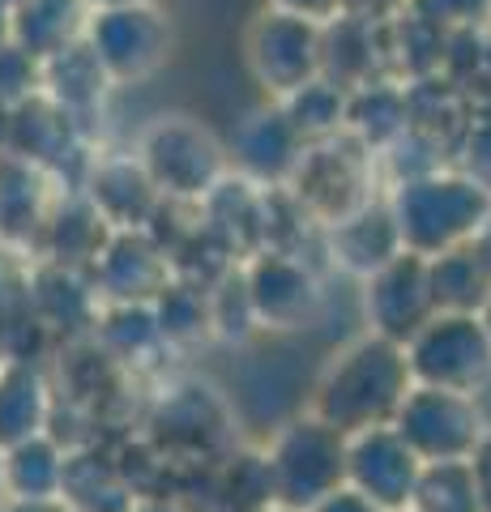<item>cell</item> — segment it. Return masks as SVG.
<instances>
[{
  "mask_svg": "<svg viewBox=\"0 0 491 512\" xmlns=\"http://www.w3.org/2000/svg\"><path fill=\"white\" fill-rule=\"evenodd\" d=\"M0 461H5V448H0Z\"/></svg>",
  "mask_w": 491,
  "mask_h": 512,
  "instance_id": "obj_51",
  "label": "cell"
},
{
  "mask_svg": "<svg viewBox=\"0 0 491 512\" xmlns=\"http://www.w3.org/2000/svg\"><path fill=\"white\" fill-rule=\"evenodd\" d=\"M13 39V5L9 0H0V47Z\"/></svg>",
  "mask_w": 491,
  "mask_h": 512,
  "instance_id": "obj_46",
  "label": "cell"
},
{
  "mask_svg": "<svg viewBox=\"0 0 491 512\" xmlns=\"http://www.w3.org/2000/svg\"><path fill=\"white\" fill-rule=\"evenodd\" d=\"M56 384L43 363L0 359V448L52 431Z\"/></svg>",
  "mask_w": 491,
  "mask_h": 512,
  "instance_id": "obj_24",
  "label": "cell"
},
{
  "mask_svg": "<svg viewBox=\"0 0 491 512\" xmlns=\"http://www.w3.org/2000/svg\"><path fill=\"white\" fill-rule=\"evenodd\" d=\"M393 218L402 227L406 252L440 256L449 248L474 244L491 227V184L470 171H432L419 180L389 188Z\"/></svg>",
  "mask_w": 491,
  "mask_h": 512,
  "instance_id": "obj_3",
  "label": "cell"
},
{
  "mask_svg": "<svg viewBox=\"0 0 491 512\" xmlns=\"http://www.w3.org/2000/svg\"><path fill=\"white\" fill-rule=\"evenodd\" d=\"M436 312L432 265L419 252H402L398 261H389L363 282V325L376 338L406 346Z\"/></svg>",
  "mask_w": 491,
  "mask_h": 512,
  "instance_id": "obj_13",
  "label": "cell"
},
{
  "mask_svg": "<svg viewBox=\"0 0 491 512\" xmlns=\"http://www.w3.org/2000/svg\"><path fill=\"white\" fill-rule=\"evenodd\" d=\"M376 154L363 146L359 137L342 133L329 141H316L304 150L299 167L291 175L287 192L304 205V214L316 227H334V222L351 218L368 201H376Z\"/></svg>",
  "mask_w": 491,
  "mask_h": 512,
  "instance_id": "obj_6",
  "label": "cell"
},
{
  "mask_svg": "<svg viewBox=\"0 0 491 512\" xmlns=\"http://www.w3.org/2000/svg\"><path fill=\"white\" fill-rule=\"evenodd\" d=\"M94 342L107 350L124 376H158L176 350L167 346L150 303H107L94 329Z\"/></svg>",
  "mask_w": 491,
  "mask_h": 512,
  "instance_id": "obj_23",
  "label": "cell"
},
{
  "mask_svg": "<svg viewBox=\"0 0 491 512\" xmlns=\"http://www.w3.org/2000/svg\"><path fill=\"white\" fill-rule=\"evenodd\" d=\"M133 154L146 163L150 180L167 201L201 205L231 175L227 141L193 116H154L133 141Z\"/></svg>",
  "mask_w": 491,
  "mask_h": 512,
  "instance_id": "obj_4",
  "label": "cell"
},
{
  "mask_svg": "<svg viewBox=\"0 0 491 512\" xmlns=\"http://www.w3.org/2000/svg\"><path fill=\"white\" fill-rule=\"evenodd\" d=\"M406 512H410V508H406Z\"/></svg>",
  "mask_w": 491,
  "mask_h": 512,
  "instance_id": "obj_53",
  "label": "cell"
},
{
  "mask_svg": "<svg viewBox=\"0 0 491 512\" xmlns=\"http://www.w3.org/2000/svg\"><path fill=\"white\" fill-rule=\"evenodd\" d=\"M325 26L295 18L282 9H261L244 30V64L252 82L265 90V99H291L295 90L312 86L321 77Z\"/></svg>",
  "mask_w": 491,
  "mask_h": 512,
  "instance_id": "obj_7",
  "label": "cell"
},
{
  "mask_svg": "<svg viewBox=\"0 0 491 512\" xmlns=\"http://www.w3.org/2000/svg\"><path fill=\"white\" fill-rule=\"evenodd\" d=\"M141 504L129 474L120 470V457L99 444L69 448L65 487H60V508L65 512H133Z\"/></svg>",
  "mask_w": 491,
  "mask_h": 512,
  "instance_id": "obj_25",
  "label": "cell"
},
{
  "mask_svg": "<svg viewBox=\"0 0 491 512\" xmlns=\"http://www.w3.org/2000/svg\"><path fill=\"white\" fill-rule=\"evenodd\" d=\"M415 120H410V94L406 86H398L393 77H380V82L351 90V120H346V133L359 137L372 154H385L393 141L406 137Z\"/></svg>",
  "mask_w": 491,
  "mask_h": 512,
  "instance_id": "obj_29",
  "label": "cell"
},
{
  "mask_svg": "<svg viewBox=\"0 0 491 512\" xmlns=\"http://www.w3.org/2000/svg\"><path fill=\"white\" fill-rule=\"evenodd\" d=\"M470 470H474V483H479L483 512H491V427H487V436L479 440V448L470 453Z\"/></svg>",
  "mask_w": 491,
  "mask_h": 512,
  "instance_id": "obj_40",
  "label": "cell"
},
{
  "mask_svg": "<svg viewBox=\"0 0 491 512\" xmlns=\"http://www.w3.org/2000/svg\"><path fill=\"white\" fill-rule=\"evenodd\" d=\"M269 512H282V508H269Z\"/></svg>",
  "mask_w": 491,
  "mask_h": 512,
  "instance_id": "obj_52",
  "label": "cell"
},
{
  "mask_svg": "<svg viewBox=\"0 0 491 512\" xmlns=\"http://www.w3.org/2000/svg\"><path fill=\"white\" fill-rule=\"evenodd\" d=\"M35 94H43V60L9 39L0 47V107L13 111L26 99H35Z\"/></svg>",
  "mask_w": 491,
  "mask_h": 512,
  "instance_id": "obj_37",
  "label": "cell"
},
{
  "mask_svg": "<svg viewBox=\"0 0 491 512\" xmlns=\"http://www.w3.org/2000/svg\"><path fill=\"white\" fill-rule=\"evenodd\" d=\"M406 9V0H346V13H359V18H376V22H389Z\"/></svg>",
  "mask_w": 491,
  "mask_h": 512,
  "instance_id": "obj_42",
  "label": "cell"
},
{
  "mask_svg": "<svg viewBox=\"0 0 491 512\" xmlns=\"http://www.w3.org/2000/svg\"><path fill=\"white\" fill-rule=\"evenodd\" d=\"M393 427L415 448L423 466H432V461H470V453L487 436V419L474 402V393L432 389V384L410 389Z\"/></svg>",
  "mask_w": 491,
  "mask_h": 512,
  "instance_id": "obj_11",
  "label": "cell"
},
{
  "mask_svg": "<svg viewBox=\"0 0 491 512\" xmlns=\"http://www.w3.org/2000/svg\"><path fill=\"white\" fill-rule=\"evenodd\" d=\"M13 312H18V286H13L5 278V269H0V355H5V342H9Z\"/></svg>",
  "mask_w": 491,
  "mask_h": 512,
  "instance_id": "obj_43",
  "label": "cell"
},
{
  "mask_svg": "<svg viewBox=\"0 0 491 512\" xmlns=\"http://www.w3.org/2000/svg\"><path fill=\"white\" fill-rule=\"evenodd\" d=\"M432 295L440 312H483L491 303V256L483 244H462L432 256Z\"/></svg>",
  "mask_w": 491,
  "mask_h": 512,
  "instance_id": "obj_30",
  "label": "cell"
},
{
  "mask_svg": "<svg viewBox=\"0 0 491 512\" xmlns=\"http://www.w3.org/2000/svg\"><path fill=\"white\" fill-rule=\"evenodd\" d=\"M90 278L103 303H154L176 269L150 231H112L99 261L90 265Z\"/></svg>",
  "mask_w": 491,
  "mask_h": 512,
  "instance_id": "obj_19",
  "label": "cell"
},
{
  "mask_svg": "<svg viewBox=\"0 0 491 512\" xmlns=\"http://www.w3.org/2000/svg\"><path fill=\"white\" fill-rule=\"evenodd\" d=\"M415 384L479 393L491 380V329L483 312H436L406 342Z\"/></svg>",
  "mask_w": 491,
  "mask_h": 512,
  "instance_id": "obj_8",
  "label": "cell"
},
{
  "mask_svg": "<svg viewBox=\"0 0 491 512\" xmlns=\"http://www.w3.org/2000/svg\"><path fill=\"white\" fill-rule=\"evenodd\" d=\"M210 320H214V342H227V346H248L261 333L244 265H235L227 278H218L210 286Z\"/></svg>",
  "mask_w": 491,
  "mask_h": 512,
  "instance_id": "obj_36",
  "label": "cell"
},
{
  "mask_svg": "<svg viewBox=\"0 0 491 512\" xmlns=\"http://www.w3.org/2000/svg\"><path fill=\"white\" fill-rule=\"evenodd\" d=\"M248 295L257 308L261 333H299L308 329L325 303V286L308 252L265 248L244 261Z\"/></svg>",
  "mask_w": 491,
  "mask_h": 512,
  "instance_id": "obj_12",
  "label": "cell"
},
{
  "mask_svg": "<svg viewBox=\"0 0 491 512\" xmlns=\"http://www.w3.org/2000/svg\"><path fill=\"white\" fill-rule=\"evenodd\" d=\"M269 470H274L278 508L308 512L334 491L346 487V461H351V436L329 427L316 414H295L265 444Z\"/></svg>",
  "mask_w": 491,
  "mask_h": 512,
  "instance_id": "obj_5",
  "label": "cell"
},
{
  "mask_svg": "<svg viewBox=\"0 0 491 512\" xmlns=\"http://www.w3.org/2000/svg\"><path fill=\"white\" fill-rule=\"evenodd\" d=\"M304 150H308L304 133L291 124L287 107L274 103V99L244 111L227 137L231 171L244 175L252 184H261V188H287Z\"/></svg>",
  "mask_w": 491,
  "mask_h": 512,
  "instance_id": "obj_14",
  "label": "cell"
},
{
  "mask_svg": "<svg viewBox=\"0 0 491 512\" xmlns=\"http://www.w3.org/2000/svg\"><path fill=\"white\" fill-rule=\"evenodd\" d=\"M321 77H329L342 90H363L389 73V47H385V22L342 13L325 26V52H321Z\"/></svg>",
  "mask_w": 491,
  "mask_h": 512,
  "instance_id": "obj_22",
  "label": "cell"
},
{
  "mask_svg": "<svg viewBox=\"0 0 491 512\" xmlns=\"http://www.w3.org/2000/svg\"><path fill=\"white\" fill-rule=\"evenodd\" d=\"M154 316H158V329H163L167 346L176 350H193L214 342V320H210V291L205 286H193L184 278H171V286L154 303Z\"/></svg>",
  "mask_w": 491,
  "mask_h": 512,
  "instance_id": "obj_33",
  "label": "cell"
},
{
  "mask_svg": "<svg viewBox=\"0 0 491 512\" xmlns=\"http://www.w3.org/2000/svg\"><path fill=\"white\" fill-rule=\"evenodd\" d=\"M141 427V436L176 470H214L235 448H244L231 402L201 376H171L158 384Z\"/></svg>",
  "mask_w": 491,
  "mask_h": 512,
  "instance_id": "obj_2",
  "label": "cell"
},
{
  "mask_svg": "<svg viewBox=\"0 0 491 512\" xmlns=\"http://www.w3.org/2000/svg\"><path fill=\"white\" fill-rule=\"evenodd\" d=\"M483 320H487V329H491V303H487V308H483Z\"/></svg>",
  "mask_w": 491,
  "mask_h": 512,
  "instance_id": "obj_49",
  "label": "cell"
},
{
  "mask_svg": "<svg viewBox=\"0 0 491 512\" xmlns=\"http://www.w3.org/2000/svg\"><path fill=\"white\" fill-rule=\"evenodd\" d=\"M107 239H112V227H107V218L90 205L86 192L65 188L52 205V218H47V231H43L35 261H56V265L86 269L90 274V265L99 261Z\"/></svg>",
  "mask_w": 491,
  "mask_h": 512,
  "instance_id": "obj_26",
  "label": "cell"
},
{
  "mask_svg": "<svg viewBox=\"0 0 491 512\" xmlns=\"http://www.w3.org/2000/svg\"><path fill=\"white\" fill-rule=\"evenodd\" d=\"M60 192H65V184L56 175L30 167L13 154H0V252L18 256V261H35Z\"/></svg>",
  "mask_w": 491,
  "mask_h": 512,
  "instance_id": "obj_18",
  "label": "cell"
},
{
  "mask_svg": "<svg viewBox=\"0 0 491 512\" xmlns=\"http://www.w3.org/2000/svg\"><path fill=\"white\" fill-rule=\"evenodd\" d=\"M5 141H9V111L0 107V154H5Z\"/></svg>",
  "mask_w": 491,
  "mask_h": 512,
  "instance_id": "obj_48",
  "label": "cell"
},
{
  "mask_svg": "<svg viewBox=\"0 0 491 512\" xmlns=\"http://www.w3.org/2000/svg\"><path fill=\"white\" fill-rule=\"evenodd\" d=\"M410 389H415V372H410L406 346L363 333L325 363L308 410L338 427L342 436H359L372 427H393Z\"/></svg>",
  "mask_w": 491,
  "mask_h": 512,
  "instance_id": "obj_1",
  "label": "cell"
},
{
  "mask_svg": "<svg viewBox=\"0 0 491 512\" xmlns=\"http://www.w3.org/2000/svg\"><path fill=\"white\" fill-rule=\"evenodd\" d=\"M77 188L86 192L112 231H146L167 201L133 150H94Z\"/></svg>",
  "mask_w": 491,
  "mask_h": 512,
  "instance_id": "obj_16",
  "label": "cell"
},
{
  "mask_svg": "<svg viewBox=\"0 0 491 512\" xmlns=\"http://www.w3.org/2000/svg\"><path fill=\"white\" fill-rule=\"evenodd\" d=\"M410 13L436 22L440 30H466L491 13V0H406Z\"/></svg>",
  "mask_w": 491,
  "mask_h": 512,
  "instance_id": "obj_38",
  "label": "cell"
},
{
  "mask_svg": "<svg viewBox=\"0 0 491 512\" xmlns=\"http://www.w3.org/2000/svg\"><path fill=\"white\" fill-rule=\"evenodd\" d=\"M308 512H385V508H376L368 495H359L355 487H342V491H334L329 500H321V504L308 508Z\"/></svg>",
  "mask_w": 491,
  "mask_h": 512,
  "instance_id": "obj_41",
  "label": "cell"
},
{
  "mask_svg": "<svg viewBox=\"0 0 491 512\" xmlns=\"http://www.w3.org/2000/svg\"><path fill=\"white\" fill-rule=\"evenodd\" d=\"M86 43L112 77V86H141L163 69L176 30L158 5H129V9H94L86 22Z\"/></svg>",
  "mask_w": 491,
  "mask_h": 512,
  "instance_id": "obj_9",
  "label": "cell"
},
{
  "mask_svg": "<svg viewBox=\"0 0 491 512\" xmlns=\"http://www.w3.org/2000/svg\"><path fill=\"white\" fill-rule=\"evenodd\" d=\"M129 5H158V0H90V9H129Z\"/></svg>",
  "mask_w": 491,
  "mask_h": 512,
  "instance_id": "obj_47",
  "label": "cell"
},
{
  "mask_svg": "<svg viewBox=\"0 0 491 512\" xmlns=\"http://www.w3.org/2000/svg\"><path fill=\"white\" fill-rule=\"evenodd\" d=\"M0 512H65L60 504H18V500H0Z\"/></svg>",
  "mask_w": 491,
  "mask_h": 512,
  "instance_id": "obj_45",
  "label": "cell"
},
{
  "mask_svg": "<svg viewBox=\"0 0 491 512\" xmlns=\"http://www.w3.org/2000/svg\"><path fill=\"white\" fill-rule=\"evenodd\" d=\"M269 205H274V188H261L231 171L197 210L205 227L231 248L235 261H248L269 248Z\"/></svg>",
  "mask_w": 491,
  "mask_h": 512,
  "instance_id": "obj_21",
  "label": "cell"
},
{
  "mask_svg": "<svg viewBox=\"0 0 491 512\" xmlns=\"http://www.w3.org/2000/svg\"><path fill=\"white\" fill-rule=\"evenodd\" d=\"M214 491L223 512L278 508V487H274V470H269L265 448H235L223 466H214Z\"/></svg>",
  "mask_w": 491,
  "mask_h": 512,
  "instance_id": "obj_32",
  "label": "cell"
},
{
  "mask_svg": "<svg viewBox=\"0 0 491 512\" xmlns=\"http://www.w3.org/2000/svg\"><path fill=\"white\" fill-rule=\"evenodd\" d=\"M90 13V0H22L13 9V43H22L30 56L47 60L86 35Z\"/></svg>",
  "mask_w": 491,
  "mask_h": 512,
  "instance_id": "obj_31",
  "label": "cell"
},
{
  "mask_svg": "<svg viewBox=\"0 0 491 512\" xmlns=\"http://www.w3.org/2000/svg\"><path fill=\"white\" fill-rule=\"evenodd\" d=\"M5 154L56 175L65 188H77L90 167V128L69 107H60L52 94H35L22 107L9 111V141Z\"/></svg>",
  "mask_w": 491,
  "mask_h": 512,
  "instance_id": "obj_10",
  "label": "cell"
},
{
  "mask_svg": "<svg viewBox=\"0 0 491 512\" xmlns=\"http://www.w3.org/2000/svg\"><path fill=\"white\" fill-rule=\"evenodd\" d=\"M65 466H69V448L60 444L52 431L5 448V461H0V500L60 504Z\"/></svg>",
  "mask_w": 491,
  "mask_h": 512,
  "instance_id": "obj_27",
  "label": "cell"
},
{
  "mask_svg": "<svg viewBox=\"0 0 491 512\" xmlns=\"http://www.w3.org/2000/svg\"><path fill=\"white\" fill-rule=\"evenodd\" d=\"M410 512H483L470 461H432V466H423Z\"/></svg>",
  "mask_w": 491,
  "mask_h": 512,
  "instance_id": "obj_35",
  "label": "cell"
},
{
  "mask_svg": "<svg viewBox=\"0 0 491 512\" xmlns=\"http://www.w3.org/2000/svg\"><path fill=\"white\" fill-rule=\"evenodd\" d=\"M133 512H188L180 500H171V495H150V500H141Z\"/></svg>",
  "mask_w": 491,
  "mask_h": 512,
  "instance_id": "obj_44",
  "label": "cell"
},
{
  "mask_svg": "<svg viewBox=\"0 0 491 512\" xmlns=\"http://www.w3.org/2000/svg\"><path fill=\"white\" fill-rule=\"evenodd\" d=\"M9 5H13V9H18V5H22V0H9Z\"/></svg>",
  "mask_w": 491,
  "mask_h": 512,
  "instance_id": "obj_50",
  "label": "cell"
},
{
  "mask_svg": "<svg viewBox=\"0 0 491 512\" xmlns=\"http://www.w3.org/2000/svg\"><path fill=\"white\" fill-rule=\"evenodd\" d=\"M321 252L329 256L334 269H342V274H351L359 282H368L376 269L398 261L406 244H402V227H398V218H393L389 197H376L363 205V210H355L351 218L325 227Z\"/></svg>",
  "mask_w": 491,
  "mask_h": 512,
  "instance_id": "obj_20",
  "label": "cell"
},
{
  "mask_svg": "<svg viewBox=\"0 0 491 512\" xmlns=\"http://www.w3.org/2000/svg\"><path fill=\"white\" fill-rule=\"evenodd\" d=\"M22 295L30 303V312L39 316V325L52 333L60 346L94 338L99 316L107 308L86 269H69L56 261H26Z\"/></svg>",
  "mask_w": 491,
  "mask_h": 512,
  "instance_id": "obj_15",
  "label": "cell"
},
{
  "mask_svg": "<svg viewBox=\"0 0 491 512\" xmlns=\"http://www.w3.org/2000/svg\"><path fill=\"white\" fill-rule=\"evenodd\" d=\"M269 9H282V13H295V18H308V22H321L329 26L334 18L346 13V0H265Z\"/></svg>",
  "mask_w": 491,
  "mask_h": 512,
  "instance_id": "obj_39",
  "label": "cell"
},
{
  "mask_svg": "<svg viewBox=\"0 0 491 512\" xmlns=\"http://www.w3.org/2000/svg\"><path fill=\"white\" fill-rule=\"evenodd\" d=\"M423 461L415 457L398 427H372L351 436V461H346V487L368 495L376 508L385 512H406L415 500Z\"/></svg>",
  "mask_w": 491,
  "mask_h": 512,
  "instance_id": "obj_17",
  "label": "cell"
},
{
  "mask_svg": "<svg viewBox=\"0 0 491 512\" xmlns=\"http://www.w3.org/2000/svg\"><path fill=\"white\" fill-rule=\"evenodd\" d=\"M112 90H116L112 77H107L99 56H94L86 35L43 60V94H52V99L60 107H69L77 120H90L94 111H103Z\"/></svg>",
  "mask_w": 491,
  "mask_h": 512,
  "instance_id": "obj_28",
  "label": "cell"
},
{
  "mask_svg": "<svg viewBox=\"0 0 491 512\" xmlns=\"http://www.w3.org/2000/svg\"><path fill=\"white\" fill-rule=\"evenodd\" d=\"M282 107H287L291 124L304 133L308 146H316V141L346 133V120H351V90L334 86L329 77H316L312 86L295 90L291 99H282Z\"/></svg>",
  "mask_w": 491,
  "mask_h": 512,
  "instance_id": "obj_34",
  "label": "cell"
}]
</instances>
